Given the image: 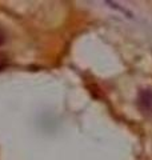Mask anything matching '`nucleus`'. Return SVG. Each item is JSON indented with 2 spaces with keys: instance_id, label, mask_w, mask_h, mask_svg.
Segmentation results:
<instances>
[{
  "instance_id": "f257e3e1",
  "label": "nucleus",
  "mask_w": 152,
  "mask_h": 160,
  "mask_svg": "<svg viewBox=\"0 0 152 160\" xmlns=\"http://www.w3.org/2000/svg\"><path fill=\"white\" fill-rule=\"evenodd\" d=\"M138 107L141 112L152 111V89H141L138 95Z\"/></svg>"
},
{
  "instance_id": "f03ea898",
  "label": "nucleus",
  "mask_w": 152,
  "mask_h": 160,
  "mask_svg": "<svg viewBox=\"0 0 152 160\" xmlns=\"http://www.w3.org/2000/svg\"><path fill=\"white\" fill-rule=\"evenodd\" d=\"M7 63H8V59H7V56L4 53H2L0 52V71L7 66Z\"/></svg>"
},
{
  "instance_id": "7ed1b4c3",
  "label": "nucleus",
  "mask_w": 152,
  "mask_h": 160,
  "mask_svg": "<svg viewBox=\"0 0 152 160\" xmlns=\"http://www.w3.org/2000/svg\"><path fill=\"white\" fill-rule=\"evenodd\" d=\"M6 42V33H4L3 29H0V46Z\"/></svg>"
}]
</instances>
